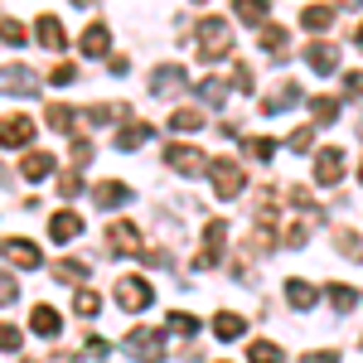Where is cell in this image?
Here are the masks:
<instances>
[{
	"label": "cell",
	"mask_w": 363,
	"mask_h": 363,
	"mask_svg": "<svg viewBox=\"0 0 363 363\" xmlns=\"http://www.w3.org/2000/svg\"><path fill=\"white\" fill-rule=\"evenodd\" d=\"M199 58L203 63H218V58L233 49V25L228 20H218V15H208V20H199Z\"/></svg>",
	"instance_id": "obj_1"
},
{
	"label": "cell",
	"mask_w": 363,
	"mask_h": 363,
	"mask_svg": "<svg viewBox=\"0 0 363 363\" xmlns=\"http://www.w3.org/2000/svg\"><path fill=\"white\" fill-rule=\"evenodd\" d=\"M121 349L136 363H165V339H160V330H145V325L121 339Z\"/></svg>",
	"instance_id": "obj_2"
},
{
	"label": "cell",
	"mask_w": 363,
	"mask_h": 363,
	"mask_svg": "<svg viewBox=\"0 0 363 363\" xmlns=\"http://www.w3.org/2000/svg\"><path fill=\"white\" fill-rule=\"evenodd\" d=\"M208 174H213V189H218V199H238L242 189H247V174H242V165H233L228 155H218V160L208 165Z\"/></svg>",
	"instance_id": "obj_3"
},
{
	"label": "cell",
	"mask_w": 363,
	"mask_h": 363,
	"mask_svg": "<svg viewBox=\"0 0 363 363\" xmlns=\"http://www.w3.org/2000/svg\"><path fill=\"white\" fill-rule=\"evenodd\" d=\"M107 247L116 252V257H140V233L131 218H116L112 228H107Z\"/></svg>",
	"instance_id": "obj_4"
},
{
	"label": "cell",
	"mask_w": 363,
	"mask_h": 363,
	"mask_svg": "<svg viewBox=\"0 0 363 363\" xmlns=\"http://www.w3.org/2000/svg\"><path fill=\"white\" fill-rule=\"evenodd\" d=\"M189 87V73L179 68V63H160L155 73H150V92L155 97H174V92H184Z\"/></svg>",
	"instance_id": "obj_5"
},
{
	"label": "cell",
	"mask_w": 363,
	"mask_h": 363,
	"mask_svg": "<svg viewBox=\"0 0 363 363\" xmlns=\"http://www.w3.org/2000/svg\"><path fill=\"white\" fill-rule=\"evenodd\" d=\"M223 238H228V223H223V218H208V228H203V247H199V267H203V272L218 267V257H223Z\"/></svg>",
	"instance_id": "obj_6"
},
{
	"label": "cell",
	"mask_w": 363,
	"mask_h": 363,
	"mask_svg": "<svg viewBox=\"0 0 363 363\" xmlns=\"http://www.w3.org/2000/svg\"><path fill=\"white\" fill-rule=\"evenodd\" d=\"M116 306L131 310V315L145 310V306H150V286H145L140 277H121V281H116Z\"/></svg>",
	"instance_id": "obj_7"
},
{
	"label": "cell",
	"mask_w": 363,
	"mask_h": 363,
	"mask_svg": "<svg viewBox=\"0 0 363 363\" xmlns=\"http://www.w3.org/2000/svg\"><path fill=\"white\" fill-rule=\"evenodd\" d=\"M165 165H169V169H179V174H189V179H194V174H203V169H208V160L199 155L194 145H169V150H165Z\"/></svg>",
	"instance_id": "obj_8"
},
{
	"label": "cell",
	"mask_w": 363,
	"mask_h": 363,
	"mask_svg": "<svg viewBox=\"0 0 363 363\" xmlns=\"http://www.w3.org/2000/svg\"><path fill=\"white\" fill-rule=\"evenodd\" d=\"M29 140H34V121H29V116H5V121H0V145L20 150Z\"/></svg>",
	"instance_id": "obj_9"
},
{
	"label": "cell",
	"mask_w": 363,
	"mask_h": 363,
	"mask_svg": "<svg viewBox=\"0 0 363 363\" xmlns=\"http://www.w3.org/2000/svg\"><path fill=\"white\" fill-rule=\"evenodd\" d=\"M339 174H344V150L339 145H325L320 160H315V179L320 184H339Z\"/></svg>",
	"instance_id": "obj_10"
},
{
	"label": "cell",
	"mask_w": 363,
	"mask_h": 363,
	"mask_svg": "<svg viewBox=\"0 0 363 363\" xmlns=\"http://www.w3.org/2000/svg\"><path fill=\"white\" fill-rule=\"evenodd\" d=\"M0 87H10V92H39V78L20 68V63H0Z\"/></svg>",
	"instance_id": "obj_11"
},
{
	"label": "cell",
	"mask_w": 363,
	"mask_h": 363,
	"mask_svg": "<svg viewBox=\"0 0 363 363\" xmlns=\"http://www.w3.org/2000/svg\"><path fill=\"white\" fill-rule=\"evenodd\" d=\"M78 233H83V218L68 213V208H58L54 218H49V238H54V242H73Z\"/></svg>",
	"instance_id": "obj_12"
},
{
	"label": "cell",
	"mask_w": 363,
	"mask_h": 363,
	"mask_svg": "<svg viewBox=\"0 0 363 363\" xmlns=\"http://www.w3.org/2000/svg\"><path fill=\"white\" fill-rule=\"evenodd\" d=\"M0 252H5L15 267H39V247H34L29 238H5V242H0Z\"/></svg>",
	"instance_id": "obj_13"
},
{
	"label": "cell",
	"mask_w": 363,
	"mask_h": 363,
	"mask_svg": "<svg viewBox=\"0 0 363 363\" xmlns=\"http://www.w3.org/2000/svg\"><path fill=\"white\" fill-rule=\"evenodd\" d=\"M296 102H301V87H296V83H281L277 92H267L262 112H267V116H277V112H286V107H296Z\"/></svg>",
	"instance_id": "obj_14"
},
{
	"label": "cell",
	"mask_w": 363,
	"mask_h": 363,
	"mask_svg": "<svg viewBox=\"0 0 363 363\" xmlns=\"http://www.w3.org/2000/svg\"><path fill=\"white\" fill-rule=\"evenodd\" d=\"M20 174H25V179H34V184H39V179H49V174H54V155L29 150L25 160H20Z\"/></svg>",
	"instance_id": "obj_15"
},
{
	"label": "cell",
	"mask_w": 363,
	"mask_h": 363,
	"mask_svg": "<svg viewBox=\"0 0 363 363\" xmlns=\"http://www.w3.org/2000/svg\"><path fill=\"white\" fill-rule=\"evenodd\" d=\"M213 335L223 339V344H233V339L247 335V320H242V315H233V310H223V315H213Z\"/></svg>",
	"instance_id": "obj_16"
},
{
	"label": "cell",
	"mask_w": 363,
	"mask_h": 363,
	"mask_svg": "<svg viewBox=\"0 0 363 363\" xmlns=\"http://www.w3.org/2000/svg\"><path fill=\"white\" fill-rule=\"evenodd\" d=\"M335 15H339L335 5H306V15H301V25H306L310 34H325V29L335 25Z\"/></svg>",
	"instance_id": "obj_17"
},
{
	"label": "cell",
	"mask_w": 363,
	"mask_h": 363,
	"mask_svg": "<svg viewBox=\"0 0 363 363\" xmlns=\"http://www.w3.org/2000/svg\"><path fill=\"white\" fill-rule=\"evenodd\" d=\"M306 63L315 68V73H335L339 49H335V44H310V49H306Z\"/></svg>",
	"instance_id": "obj_18"
},
{
	"label": "cell",
	"mask_w": 363,
	"mask_h": 363,
	"mask_svg": "<svg viewBox=\"0 0 363 363\" xmlns=\"http://www.w3.org/2000/svg\"><path fill=\"white\" fill-rule=\"evenodd\" d=\"M39 44H44V49H63V44H68V34H63V20H58V15H44V20H39Z\"/></svg>",
	"instance_id": "obj_19"
},
{
	"label": "cell",
	"mask_w": 363,
	"mask_h": 363,
	"mask_svg": "<svg viewBox=\"0 0 363 363\" xmlns=\"http://www.w3.org/2000/svg\"><path fill=\"white\" fill-rule=\"evenodd\" d=\"M107 44H112V29H107V25H92L83 34V54L87 58H102V54H107Z\"/></svg>",
	"instance_id": "obj_20"
},
{
	"label": "cell",
	"mask_w": 363,
	"mask_h": 363,
	"mask_svg": "<svg viewBox=\"0 0 363 363\" xmlns=\"http://www.w3.org/2000/svg\"><path fill=\"white\" fill-rule=\"evenodd\" d=\"M233 10H238V20H247V25H262V20L272 15V0H233Z\"/></svg>",
	"instance_id": "obj_21"
},
{
	"label": "cell",
	"mask_w": 363,
	"mask_h": 363,
	"mask_svg": "<svg viewBox=\"0 0 363 363\" xmlns=\"http://www.w3.org/2000/svg\"><path fill=\"white\" fill-rule=\"evenodd\" d=\"M286 301H291L296 310H310L320 296H315V286H310V281H286Z\"/></svg>",
	"instance_id": "obj_22"
},
{
	"label": "cell",
	"mask_w": 363,
	"mask_h": 363,
	"mask_svg": "<svg viewBox=\"0 0 363 363\" xmlns=\"http://www.w3.org/2000/svg\"><path fill=\"white\" fill-rule=\"evenodd\" d=\"M29 325H34V335H44V339L58 335V315L49 306H34V310H29Z\"/></svg>",
	"instance_id": "obj_23"
},
{
	"label": "cell",
	"mask_w": 363,
	"mask_h": 363,
	"mask_svg": "<svg viewBox=\"0 0 363 363\" xmlns=\"http://www.w3.org/2000/svg\"><path fill=\"white\" fill-rule=\"evenodd\" d=\"M325 296H330V306H335L339 315H349V310L359 306V291H354V286H344V281H335V286H330Z\"/></svg>",
	"instance_id": "obj_24"
},
{
	"label": "cell",
	"mask_w": 363,
	"mask_h": 363,
	"mask_svg": "<svg viewBox=\"0 0 363 363\" xmlns=\"http://www.w3.org/2000/svg\"><path fill=\"white\" fill-rule=\"evenodd\" d=\"M150 136H155V126H150V121H131V126L116 136V145H121V150H136L140 140H150Z\"/></svg>",
	"instance_id": "obj_25"
},
{
	"label": "cell",
	"mask_w": 363,
	"mask_h": 363,
	"mask_svg": "<svg viewBox=\"0 0 363 363\" xmlns=\"http://www.w3.org/2000/svg\"><path fill=\"white\" fill-rule=\"evenodd\" d=\"M126 199H131V189H126V184H116V179L97 184V203H102V208H121Z\"/></svg>",
	"instance_id": "obj_26"
},
{
	"label": "cell",
	"mask_w": 363,
	"mask_h": 363,
	"mask_svg": "<svg viewBox=\"0 0 363 363\" xmlns=\"http://www.w3.org/2000/svg\"><path fill=\"white\" fill-rule=\"evenodd\" d=\"M247 359L252 363H281L286 354H281V344H272V339H257V344L247 349Z\"/></svg>",
	"instance_id": "obj_27"
},
{
	"label": "cell",
	"mask_w": 363,
	"mask_h": 363,
	"mask_svg": "<svg viewBox=\"0 0 363 363\" xmlns=\"http://www.w3.org/2000/svg\"><path fill=\"white\" fill-rule=\"evenodd\" d=\"M165 325L174 330V335H189V339L199 335V315H189V310H174V315H169Z\"/></svg>",
	"instance_id": "obj_28"
},
{
	"label": "cell",
	"mask_w": 363,
	"mask_h": 363,
	"mask_svg": "<svg viewBox=\"0 0 363 363\" xmlns=\"http://www.w3.org/2000/svg\"><path fill=\"white\" fill-rule=\"evenodd\" d=\"M169 126H174V131H199V126H203V112H194V107H179V112L169 116Z\"/></svg>",
	"instance_id": "obj_29"
},
{
	"label": "cell",
	"mask_w": 363,
	"mask_h": 363,
	"mask_svg": "<svg viewBox=\"0 0 363 363\" xmlns=\"http://www.w3.org/2000/svg\"><path fill=\"white\" fill-rule=\"evenodd\" d=\"M335 247L344 252V257H354V262H359V257H363V242H359V238H354V233H349V228H339V233H335Z\"/></svg>",
	"instance_id": "obj_30"
},
{
	"label": "cell",
	"mask_w": 363,
	"mask_h": 363,
	"mask_svg": "<svg viewBox=\"0 0 363 363\" xmlns=\"http://www.w3.org/2000/svg\"><path fill=\"white\" fill-rule=\"evenodd\" d=\"M0 39H5V44H15V49H20V44H25V39H29V29L20 25V20H0Z\"/></svg>",
	"instance_id": "obj_31"
},
{
	"label": "cell",
	"mask_w": 363,
	"mask_h": 363,
	"mask_svg": "<svg viewBox=\"0 0 363 363\" xmlns=\"http://www.w3.org/2000/svg\"><path fill=\"white\" fill-rule=\"evenodd\" d=\"M310 102H315V121H320V126H330V121L339 116V102H335V97H310Z\"/></svg>",
	"instance_id": "obj_32"
},
{
	"label": "cell",
	"mask_w": 363,
	"mask_h": 363,
	"mask_svg": "<svg viewBox=\"0 0 363 363\" xmlns=\"http://www.w3.org/2000/svg\"><path fill=\"white\" fill-rule=\"evenodd\" d=\"M247 155H252V160H272V155H277V140H267V136H247Z\"/></svg>",
	"instance_id": "obj_33"
},
{
	"label": "cell",
	"mask_w": 363,
	"mask_h": 363,
	"mask_svg": "<svg viewBox=\"0 0 363 363\" xmlns=\"http://www.w3.org/2000/svg\"><path fill=\"white\" fill-rule=\"evenodd\" d=\"M49 126H54V131H73V107L54 102V107H49Z\"/></svg>",
	"instance_id": "obj_34"
},
{
	"label": "cell",
	"mask_w": 363,
	"mask_h": 363,
	"mask_svg": "<svg viewBox=\"0 0 363 363\" xmlns=\"http://www.w3.org/2000/svg\"><path fill=\"white\" fill-rule=\"evenodd\" d=\"M54 277L58 281H87V262H58Z\"/></svg>",
	"instance_id": "obj_35"
},
{
	"label": "cell",
	"mask_w": 363,
	"mask_h": 363,
	"mask_svg": "<svg viewBox=\"0 0 363 363\" xmlns=\"http://www.w3.org/2000/svg\"><path fill=\"white\" fill-rule=\"evenodd\" d=\"M73 310H78V315H83V320H92V315H97V310H102V301H97V296H92V291H78V296H73Z\"/></svg>",
	"instance_id": "obj_36"
},
{
	"label": "cell",
	"mask_w": 363,
	"mask_h": 363,
	"mask_svg": "<svg viewBox=\"0 0 363 363\" xmlns=\"http://www.w3.org/2000/svg\"><path fill=\"white\" fill-rule=\"evenodd\" d=\"M20 344H25V335L15 325H0V354H20Z\"/></svg>",
	"instance_id": "obj_37"
},
{
	"label": "cell",
	"mask_w": 363,
	"mask_h": 363,
	"mask_svg": "<svg viewBox=\"0 0 363 363\" xmlns=\"http://www.w3.org/2000/svg\"><path fill=\"white\" fill-rule=\"evenodd\" d=\"M262 49H267V54H281V49H286V29H281V25L262 29Z\"/></svg>",
	"instance_id": "obj_38"
},
{
	"label": "cell",
	"mask_w": 363,
	"mask_h": 363,
	"mask_svg": "<svg viewBox=\"0 0 363 363\" xmlns=\"http://www.w3.org/2000/svg\"><path fill=\"white\" fill-rule=\"evenodd\" d=\"M199 97H203V102H223V97H228V83L208 78V83H199Z\"/></svg>",
	"instance_id": "obj_39"
},
{
	"label": "cell",
	"mask_w": 363,
	"mask_h": 363,
	"mask_svg": "<svg viewBox=\"0 0 363 363\" xmlns=\"http://www.w3.org/2000/svg\"><path fill=\"white\" fill-rule=\"evenodd\" d=\"M78 194H83V179H78V169H73V174L58 179V199H78Z\"/></svg>",
	"instance_id": "obj_40"
},
{
	"label": "cell",
	"mask_w": 363,
	"mask_h": 363,
	"mask_svg": "<svg viewBox=\"0 0 363 363\" xmlns=\"http://www.w3.org/2000/svg\"><path fill=\"white\" fill-rule=\"evenodd\" d=\"M73 78H78V68H73V63H58L54 73H49V83H54V87H68Z\"/></svg>",
	"instance_id": "obj_41"
},
{
	"label": "cell",
	"mask_w": 363,
	"mask_h": 363,
	"mask_svg": "<svg viewBox=\"0 0 363 363\" xmlns=\"http://www.w3.org/2000/svg\"><path fill=\"white\" fill-rule=\"evenodd\" d=\"M310 145H315V131H310V126H301V131L291 136V150H296V155H306Z\"/></svg>",
	"instance_id": "obj_42"
},
{
	"label": "cell",
	"mask_w": 363,
	"mask_h": 363,
	"mask_svg": "<svg viewBox=\"0 0 363 363\" xmlns=\"http://www.w3.org/2000/svg\"><path fill=\"white\" fill-rule=\"evenodd\" d=\"M10 301H20V286H15V281L0 272V306H10Z\"/></svg>",
	"instance_id": "obj_43"
},
{
	"label": "cell",
	"mask_w": 363,
	"mask_h": 363,
	"mask_svg": "<svg viewBox=\"0 0 363 363\" xmlns=\"http://www.w3.org/2000/svg\"><path fill=\"white\" fill-rule=\"evenodd\" d=\"M233 87H238V92H252V68L238 63V68H233Z\"/></svg>",
	"instance_id": "obj_44"
},
{
	"label": "cell",
	"mask_w": 363,
	"mask_h": 363,
	"mask_svg": "<svg viewBox=\"0 0 363 363\" xmlns=\"http://www.w3.org/2000/svg\"><path fill=\"white\" fill-rule=\"evenodd\" d=\"M92 160V145L87 140H73V165H87Z\"/></svg>",
	"instance_id": "obj_45"
},
{
	"label": "cell",
	"mask_w": 363,
	"mask_h": 363,
	"mask_svg": "<svg viewBox=\"0 0 363 363\" xmlns=\"http://www.w3.org/2000/svg\"><path fill=\"white\" fill-rule=\"evenodd\" d=\"M344 92H354V97H363V73H349V78H344Z\"/></svg>",
	"instance_id": "obj_46"
},
{
	"label": "cell",
	"mask_w": 363,
	"mask_h": 363,
	"mask_svg": "<svg viewBox=\"0 0 363 363\" xmlns=\"http://www.w3.org/2000/svg\"><path fill=\"white\" fill-rule=\"evenodd\" d=\"M301 363H339V354H335V349H325V354H306Z\"/></svg>",
	"instance_id": "obj_47"
},
{
	"label": "cell",
	"mask_w": 363,
	"mask_h": 363,
	"mask_svg": "<svg viewBox=\"0 0 363 363\" xmlns=\"http://www.w3.org/2000/svg\"><path fill=\"white\" fill-rule=\"evenodd\" d=\"M359 49H363V25H359Z\"/></svg>",
	"instance_id": "obj_48"
},
{
	"label": "cell",
	"mask_w": 363,
	"mask_h": 363,
	"mask_svg": "<svg viewBox=\"0 0 363 363\" xmlns=\"http://www.w3.org/2000/svg\"><path fill=\"white\" fill-rule=\"evenodd\" d=\"M73 5H92V0H73Z\"/></svg>",
	"instance_id": "obj_49"
},
{
	"label": "cell",
	"mask_w": 363,
	"mask_h": 363,
	"mask_svg": "<svg viewBox=\"0 0 363 363\" xmlns=\"http://www.w3.org/2000/svg\"><path fill=\"white\" fill-rule=\"evenodd\" d=\"M359 184H363V165H359Z\"/></svg>",
	"instance_id": "obj_50"
},
{
	"label": "cell",
	"mask_w": 363,
	"mask_h": 363,
	"mask_svg": "<svg viewBox=\"0 0 363 363\" xmlns=\"http://www.w3.org/2000/svg\"><path fill=\"white\" fill-rule=\"evenodd\" d=\"M194 5H208V0H194Z\"/></svg>",
	"instance_id": "obj_51"
}]
</instances>
